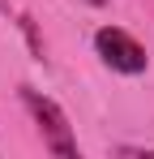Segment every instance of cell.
<instances>
[{
  "mask_svg": "<svg viewBox=\"0 0 154 159\" xmlns=\"http://www.w3.org/2000/svg\"><path fill=\"white\" fill-rule=\"evenodd\" d=\"M94 48H99L103 65H111L116 73H146V65H150L146 48H141L133 34H124L120 26H103L99 34H94Z\"/></svg>",
  "mask_w": 154,
  "mask_h": 159,
  "instance_id": "obj_2",
  "label": "cell"
},
{
  "mask_svg": "<svg viewBox=\"0 0 154 159\" xmlns=\"http://www.w3.org/2000/svg\"><path fill=\"white\" fill-rule=\"evenodd\" d=\"M0 13H9V0H0Z\"/></svg>",
  "mask_w": 154,
  "mask_h": 159,
  "instance_id": "obj_3",
  "label": "cell"
},
{
  "mask_svg": "<svg viewBox=\"0 0 154 159\" xmlns=\"http://www.w3.org/2000/svg\"><path fill=\"white\" fill-rule=\"evenodd\" d=\"M22 103L34 112V120H39V129H43V142H47L51 155L77 159V138H73V129H69V116L51 103L47 95H39V90H30V86H22Z\"/></svg>",
  "mask_w": 154,
  "mask_h": 159,
  "instance_id": "obj_1",
  "label": "cell"
},
{
  "mask_svg": "<svg viewBox=\"0 0 154 159\" xmlns=\"http://www.w3.org/2000/svg\"><path fill=\"white\" fill-rule=\"evenodd\" d=\"M90 4H103V0H90Z\"/></svg>",
  "mask_w": 154,
  "mask_h": 159,
  "instance_id": "obj_4",
  "label": "cell"
}]
</instances>
